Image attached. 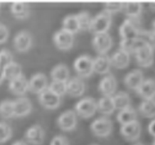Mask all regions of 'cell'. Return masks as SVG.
I'll return each instance as SVG.
<instances>
[{
    "label": "cell",
    "mask_w": 155,
    "mask_h": 145,
    "mask_svg": "<svg viewBox=\"0 0 155 145\" xmlns=\"http://www.w3.org/2000/svg\"><path fill=\"white\" fill-rule=\"evenodd\" d=\"M49 145H70V143L64 135H56L52 139Z\"/></svg>",
    "instance_id": "cell-39"
},
{
    "label": "cell",
    "mask_w": 155,
    "mask_h": 145,
    "mask_svg": "<svg viewBox=\"0 0 155 145\" xmlns=\"http://www.w3.org/2000/svg\"><path fill=\"white\" fill-rule=\"evenodd\" d=\"M0 117L4 119H9L14 117L13 101L7 100L0 103Z\"/></svg>",
    "instance_id": "cell-32"
},
{
    "label": "cell",
    "mask_w": 155,
    "mask_h": 145,
    "mask_svg": "<svg viewBox=\"0 0 155 145\" xmlns=\"http://www.w3.org/2000/svg\"><path fill=\"white\" fill-rule=\"evenodd\" d=\"M57 124L62 131H73L77 125V114L73 110H67L57 119Z\"/></svg>",
    "instance_id": "cell-10"
},
{
    "label": "cell",
    "mask_w": 155,
    "mask_h": 145,
    "mask_svg": "<svg viewBox=\"0 0 155 145\" xmlns=\"http://www.w3.org/2000/svg\"><path fill=\"white\" fill-rule=\"evenodd\" d=\"M117 120L121 126L135 122L137 120V112L131 106L128 107L119 112L117 115Z\"/></svg>",
    "instance_id": "cell-25"
},
{
    "label": "cell",
    "mask_w": 155,
    "mask_h": 145,
    "mask_svg": "<svg viewBox=\"0 0 155 145\" xmlns=\"http://www.w3.org/2000/svg\"><path fill=\"white\" fill-rule=\"evenodd\" d=\"M133 145H144V143H135V144Z\"/></svg>",
    "instance_id": "cell-46"
},
{
    "label": "cell",
    "mask_w": 155,
    "mask_h": 145,
    "mask_svg": "<svg viewBox=\"0 0 155 145\" xmlns=\"http://www.w3.org/2000/svg\"><path fill=\"white\" fill-rule=\"evenodd\" d=\"M152 145H155V139H154V140H153V142Z\"/></svg>",
    "instance_id": "cell-47"
},
{
    "label": "cell",
    "mask_w": 155,
    "mask_h": 145,
    "mask_svg": "<svg viewBox=\"0 0 155 145\" xmlns=\"http://www.w3.org/2000/svg\"><path fill=\"white\" fill-rule=\"evenodd\" d=\"M12 145H27V144H26V143L24 142V141L18 140V141H16L15 143H13Z\"/></svg>",
    "instance_id": "cell-43"
},
{
    "label": "cell",
    "mask_w": 155,
    "mask_h": 145,
    "mask_svg": "<svg viewBox=\"0 0 155 145\" xmlns=\"http://www.w3.org/2000/svg\"><path fill=\"white\" fill-rule=\"evenodd\" d=\"M148 131L152 136L154 137L155 139V119L152 120L148 126Z\"/></svg>",
    "instance_id": "cell-41"
},
{
    "label": "cell",
    "mask_w": 155,
    "mask_h": 145,
    "mask_svg": "<svg viewBox=\"0 0 155 145\" xmlns=\"http://www.w3.org/2000/svg\"><path fill=\"white\" fill-rule=\"evenodd\" d=\"M144 81L143 72L140 69H135L128 72L124 78V83L127 88L132 91H137Z\"/></svg>",
    "instance_id": "cell-17"
},
{
    "label": "cell",
    "mask_w": 155,
    "mask_h": 145,
    "mask_svg": "<svg viewBox=\"0 0 155 145\" xmlns=\"http://www.w3.org/2000/svg\"><path fill=\"white\" fill-rule=\"evenodd\" d=\"M141 131L142 128H141L140 123L137 120L121 126L120 129L121 136L128 142L137 141L141 135Z\"/></svg>",
    "instance_id": "cell-9"
},
{
    "label": "cell",
    "mask_w": 155,
    "mask_h": 145,
    "mask_svg": "<svg viewBox=\"0 0 155 145\" xmlns=\"http://www.w3.org/2000/svg\"><path fill=\"white\" fill-rule=\"evenodd\" d=\"M112 66L110 57L107 55H99L94 59V72L99 74H107Z\"/></svg>",
    "instance_id": "cell-22"
},
{
    "label": "cell",
    "mask_w": 155,
    "mask_h": 145,
    "mask_svg": "<svg viewBox=\"0 0 155 145\" xmlns=\"http://www.w3.org/2000/svg\"><path fill=\"white\" fill-rule=\"evenodd\" d=\"M8 87L10 91L13 95L21 96L29 91V81L22 74L20 77L13 79L12 81L9 82Z\"/></svg>",
    "instance_id": "cell-19"
},
{
    "label": "cell",
    "mask_w": 155,
    "mask_h": 145,
    "mask_svg": "<svg viewBox=\"0 0 155 145\" xmlns=\"http://www.w3.org/2000/svg\"><path fill=\"white\" fill-rule=\"evenodd\" d=\"M152 30L155 33V20L153 21V24H152Z\"/></svg>",
    "instance_id": "cell-45"
},
{
    "label": "cell",
    "mask_w": 155,
    "mask_h": 145,
    "mask_svg": "<svg viewBox=\"0 0 155 145\" xmlns=\"http://www.w3.org/2000/svg\"><path fill=\"white\" fill-rule=\"evenodd\" d=\"M25 138L31 144L41 145L45 141V131L42 126L35 124L27 129L25 133Z\"/></svg>",
    "instance_id": "cell-14"
},
{
    "label": "cell",
    "mask_w": 155,
    "mask_h": 145,
    "mask_svg": "<svg viewBox=\"0 0 155 145\" xmlns=\"http://www.w3.org/2000/svg\"><path fill=\"white\" fill-rule=\"evenodd\" d=\"M112 24V14L108 11L103 10L99 14L93 17L90 31L95 34L107 33Z\"/></svg>",
    "instance_id": "cell-2"
},
{
    "label": "cell",
    "mask_w": 155,
    "mask_h": 145,
    "mask_svg": "<svg viewBox=\"0 0 155 145\" xmlns=\"http://www.w3.org/2000/svg\"><path fill=\"white\" fill-rule=\"evenodd\" d=\"M12 134V131L8 123L0 122V143H4L10 139Z\"/></svg>",
    "instance_id": "cell-36"
},
{
    "label": "cell",
    "mask_w": 155,
    "mask_h": 145,
    "mask_svg": "<svg viewBox=\"0 0 155 145\" xmlns=\"http://www.w3.org/2000/svg\"><path fill=\"white\" fill-rule=\"evenodd\" d=\"M98 110L97 101L92 97H85L79 100L75 105V112L82 118H90Z\"/></svg>",
    "instance_id": "cell-3"
},
{
    "label": "cell",
    "mask_w": 155,
    "mask_h": 145,
    "mask_svg": "<svg viewBox=\"0 0 155 145\" xmlns=\"http://www.w3.org/2000/svg\"><path fill=\"white\" fill-rule=\"evenodd\" d=\"M9 36L8 29L3 24H0V44L5 42Z\"/></svg>",
    "instance_id": "cell-40"
},
{
    "label": "cell",
    "mask_w": 155,
    "mask_h": 145,
    "mask_svg": "<svg viewBox=\"0 0 155 145\" xmlns=\"http://www.w3.org/2000/svg\"><path fill=\"white\" fill-rule=\"evenodd\" d=\"M12 62V55L8 49L0 51V69L4 68Z\"/></svg>",
    "instance_id": "cell-37"
},
{
    "label": "cell",
    "mask_w": 155,
    "mask_h": 145,
    "mask_svg": "<svg viewBox=\"0 0 155 145\" xmlns=\"http://www.w3.org/2000/svg\"><path fill=\"white\" fill-rule=\"evenodd\" d=\"M123 8H124V3L111 2V3H104V10L108 11L111 14L123 11Z\"/></svg>",
    "instance_id": "cell-38"
},
{
    "label": "cell",
    "mask_w": 155,
    "mask_h": 145,
    "mask_svg": "<svg viewBox=\"0 0 155 145\" xmlns=\"http://www.w3.org/2000/svg\"><path fill=\"white\" fill-rule=\"evenodd\" d=\"M11 12L17 19H26L31 13V8L28 3L16 2L11 5Z\"/></svg>",
    "instance_id": "cell-24"
},
{
    "label": "cell",
    "mask_w": 155,
    "mask_h": 145,
    "mask_svg": "<svg viewBox=\"0 0 155 145\" xmlns=\"http://www.w3.org/2000/svg\"><path fill=\"white\" fill-rule=\"evenodd\" d=\"M4 79H5V78H4V72H3V69H0V84L3 82Z\"/></svg>",
    "instance_id": "cell-42"
},
{
    "label": "cell",
    "mask_w": 155,
    "mask_h": 145,
    "mask_svg": "<svg viewBox=\"0 0 155 145\" xmlns=\"http://www.w3.org/2000/svg\"><path fill=\"white\" fill-rule=\"evenodd\" d=\"M113 128V122L106 117L97 118L90 124V130L95 136L104 137L108 136L112 133Z\"/></svg>",
    "instance_id": "cell-5"
},
{
    "label": "cell",
    "mask_w": 155,
    "mask_h": 145,
    "mask_svg": "<svg viewBox=\"0 0 155 145\" xmlns=\"http://www.w3.org/2000/svg\"><path fill=\"white\" fill-rule=\"evenodd\" d=\"M74 69L80 78H88L94 72V59L88 55H82L74 61Z\"/></svg>",
    "instance_id": "cell-4"
},
{
    "label": "cell",
    "mask_w": 155,
    "mask_h": 145,
    "mask_svg": "<svg viewBox=\"0 0 155 145\" xmlns=\"http://www.w3.org/2000/svg\"><path fill=\"white\" fill-rule=\"evenodd\" d=\"M130 54L123 49H118L110 56L111 64L117 69H123L130 64Z\"/></svg>",
    "instance_id": "cell-16"
},
{
    "label": "cell",
    "mask_w": 155,
    "mask_h": 145,
    "mask_svg": "<svg viewBox=\"0 0 155 145\" xmlns=\"http://www.w3.org/2000/svg\"><path fill=\"white\" fill-rule=\"evenodd\" d=\"M48 89L54 92L58 96H62L67 94V82H58L53 81L48 85Z\"/></svg>",
    "instance_id": "cell-34"
},
{
    "label": "cell",
    "mask_w": 155,
    "mask_h": 145,
    "mask_svg": "<svg viewBox=\"0 0 155 145\" xmlns=\"http://www.w3.org/2000/svg\"><path fill=\"white\" fill-rule=\"evenodd\" d=\"M92 45L99 55H107V52L113 46V39L108 33L95 34L92 40Z\"/></svg>",
    "instance_id": "cell-6"
},
{
    "label": "cell",
    "mask_w": 155,
    "mask_h": 145,
    "mask_svg": "<svg viewBox=\"0 0 155 145\" xmlns=\"http://www.w3.org/2000/svg\"><path fill=\"white\" fill-rule=\"evenodd\" d=\"M85 85L81 78L74 77L67 82V94L72 97H79L85 93Z\"/></svg>",
    "instance_id": "cell-18"
},
{
    "label": "cell",
    "mask_w": 155,
    "mask_h": 145,
    "mask_svg": "<svg viewBox=\"0 0 155 145\" xmlns=\"http://www.w3.org/2000/svg\"><path fill=\"white\" fill-rule=\"evenodd\" d=\"M123 11L128 18L140 19L143 11V5L140 3H124Z\"/></svg>",
    "instance_id": "cell-27"
},
{
    "label": "cell",
    "mask_w": 155,
    "mask_h": 145,
    "mask_svg": "<svg viewBox=\"0 0 155 145\" xmlns=\"http://www.w3.org/2000/svg\"><path fill=\"white\" fill-rule=\"evenodd\" d=\"M98 104V110L102 114L106 116L113 114L116 110L115 105L113 103V96H103L97 101Z\"/></svg>",
    "instance_id": "cell-26"
},
{
    "label": "cell",
    "mask_w": 155,
    "mask_h": 145,
    "mask_svg": "<svg viewBox=\"0 0 155 145\" xmlns=\"http://www.w3.org/2000/svg\"><path fill=\"white\" fill-rule=\"evenodd\" d=\"M142 29L140 19L127 18L119 28V34L121 39H135L139 38Z\"/></svg>",
    "instance_id": "cell-1"
},
{
    "label": "cell",
    "mask_w": 155,
    "mask_h": 145,
    "mask_svg": "<svg viewBox=\"0 0 155 145\" xmlns=\"http://www.w3.org/2000/svg\"><path fill=\"white\" fill-rule=\"evenodd\" d=\"M76 17H77V19L79 21L81 30H90L93 18L91 17L90 13L88 11H81V12H80L76 15Z\"/></svg>",
    "instance_id": "cell-33"
},
{
    "label": "cell",
    "mask_w": 155,
    "mask_h": 145,
    "mask_svg": "<svg viewBox=\"0 0 155 145\" xmlns=\"http://www.w3.org/2000/svg\"><path fill=\"white\" fill-rule=\"evenodd\" d=\"M135 56L139 66L148 68L151 66L154 61V50L150 46L145 44L135 52Z\"/></svg>",
    "instance_id": "cell-7"
},
{
    "label": "cell",
    "mask_w": 155,
    "mask_h": 145,
    "mask_svg": "<svg viewBox=\"0 0 155 145\" xmlns=\"http://www.w3.org/2000/svg\"><path fill=\"white\" fill-rule=\"evenodd\" d=\"M90 145H99V144H96V143H94V144H90Z\"/></svg>",
    "instance_id": "cell-48"
},
{
    "label": "cell",
    "mask_w": 155,
    "mask_h": 145,
    "mask_svg": "<svg viewBox=\"0 0 155 145\" xmlns=\"http://www.w3.org/2000/svg\"><path fill=\"white\" fill-rule=\"evenodd\" d=\"M40 104L47 109H56L61 103V97L54 94L48 89L38 95Z\"/></svg>",
    "instance_id": "cell-12"
},
{
    "label": "cell",
    "mask_w": 155,
    "mask_h": 145,
    "mask_svg": "<svg viewBox=\"0 0 155 145\" xmlns=\"http://www.w3.org/2000/svg\"><path fill=\"white\" fill-rule=\"evenodd\" d=\"M62 29L72 34L78 33L81 29L76 15L67 16L62 20Z\"/></svg>",
    "instance_id": "cell-28"
},
{
    "label": "cell",
    "mask_w": 155,
    "mask_h": 145,
    "mask_svg": "<svg viewBox=\"0 0 155 145\" xmlns=\"http://www.w3.org/2000/svg\"><path fill=\"white\" fill-rule=\"evenodd\" d=\"M50 76L53 81L68 82L70 78V70L66 64H58L52 69Z\"/></svg>",
    "instance_id": "cell-23"
},
{
    "label": "cell",
    "mask_w": 155,
    "mask_h": 145,
    "mask_svg": "<svg viewBox=\"0 0 155 145\" xmlns=\"http://www.w3.org/2000/svg\"><path fill=\"white\" fill-rule=\"evenodd\" d=\"M139 38H140L146 44L150 46L155 51V33L151 30L142 29Z\"/></svg>",
    "instance_id": "cell-35"
},
{
    "label": "cell",
    "mask_w": 155,
    "mask_h": 145,
    "mask_svg": "<svg viewBox=\"0 0 155 145\" xmlns=\"http://www.w3.org/2000/svg\"><path fill=\"white\" fill-rule=\"evenodd\" d=\"M0 7H1V3H0Z\"/></svg>",
    "instance_id": "cell-49"
},
{
    "label": "cell",
    "mask_w": 155,
    "mask_h": 145,
    "mask_svg": "<svg viewBox=\"0 0 155 145\" xmlns=\"http://www.w3.org/2000/svg\"><path fill=\"white\" fill-rule=\"evenodd\" d=\"M149 7L152 11H155V3H149Z\"/></svg>",
    "instance_id": "cell-44"
},
{
    "label": "cell",
    "mask_w": 155,
    "mask_h": 145,
    "mask_svg": "<svg viewBox=\"0 0 155 145\" xmlns=\"http://www.w3.org/2000/svg\"><path fill=\"white\" fill-rule=\"evenodd\" d=\"M117 87V79L113 74H107L102 78L99 84V90L104 96H113Z\"/></svg>",
    "instance_id": "cell-13"
},
{
    "label": "cell",
    "mask_w": 155,
    "mask_h": 145,
    "mask_svg": "<svg viewBox=\"0 0 155 145\" xmlns=\"http://www.w3.org/2000/svg\"><path fill=\"white\" fill-rule=\"evenodd\" d=\"M14 117H21L27 116L31 112L32 103L28 98L20 97L13 101Z\"/></svg>",
    "instance_id": "cell-20"
},
{
    "label": "cell",
    "mask_w": 155,
    "mask_h": 145,
    "mask_svg": "<svg viewBox=\"0 0 155 145\" xmlns=\"http://www.w3.org/2000/svg\"><path fill=\"white\" fill-rule=\"evenodd\" d=\"M139 112L146 118L155 117V100H144L139 106Z\"/></svg>",
    "instance_id": "cell-29"
},
{
    "label": "cell",
    "mask_w": 155,
    "mask_h": 145,
    "mask_svg": "<svg viewBox=\"0 0 155 145\" xmlns=\"http://www.w3.org/2000/svg\"><path fill=\"white\" fill-rule=\"evenodd\" d=\"M141 98L144 100H152L155 98V80L152 78L145 79L141 86L136 91Z\"/></svg>",
    "instance_id": "cell-21"
},
{
    "label": "cell",
    "mask_w": 155,
    "mask_h": 145,
    "mask_svg": "<svg viewBox=\"0 0 155 145\" xmlns=\"http://www.w3.org/2000/svg\"><path fill=\"white\" fill-rule=\"evenodd\" d=\"M116 109L122 110L130 106V98L127 92L120 91L113 96Z\"/></svg>",
    "instance_id": "cell-31"
},
{
    "label": "cell",
    "mask_w": 155,
    "mask_h": 145,
    "mask_svg": "<svg viewBox=\"0 0 155 145\" xmlns=\"http://www.w3.org/2000/svg\"><path fill=\"white\" fill-rule=\"evenodd\" d=\"M13 43L17 51L25 52L31 48L32 45V36L28 31H21L15 36Z\"/></svg>",
    "instance_id": "cell-15"
},
{
    "label": "cell",
    "mask_w": 155,
    "mask_h": 145,
    "mask_svg": "<svg viewBox=\"0 0 155 145\" xmlns=\"http://www.w3.org/2000/svg\"><path fill=\"white\" fill-rule=\"evenodd\" d=\"M54 43L58 49L68 51L72 48L74 43V34H71L63 29L57 31L54 34Z\"/></svg>",
    "instance_id": "cell-8"
},
{
    "label": "cell",
    "mask_w": 155,
    "mask_h": 145,
    "mask_svg": "<svg viewBox=\"0 0 155 145\" xmlns=\"http://www.w3.org/2000/svg\"><path fill=\"white\" fill-rule=\"evenodd\" d=\"M3 72L5 79L11 82L15 78L22 75V69L20 64H17V62L12 61L3 69Z\"/></svg>",
    "instance_id": "cell-30"
},
{
    "label": "cell",
    "mask_w": 155,
    "mask_h": 145,
    "mask_svg": "<svg viewBox=\"0 0 155 145\" xmlns=\"http://www.w3.org/2000/svg\"><path fill=\"white\" fill-rule=\"evenodd\" d=\"M48 78L42 72L34 74L29 81V91L36 95H40V93L48 89Z\"/></svg>",
    "instance_id": "cell-11"
}]
</instances>
